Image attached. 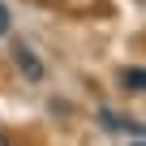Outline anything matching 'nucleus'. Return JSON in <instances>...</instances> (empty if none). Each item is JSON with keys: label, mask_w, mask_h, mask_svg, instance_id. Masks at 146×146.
Masks as SVG:
<instances>
[{"label": "nucleus", "mask_w": 146, "mask_h": 146, "mask_svg": "<svg viewBox=\"0 0 146 146\" xmlns=\"http://www.w3.org/2000/svg\"><path fill=\"white\" fill-rule=\"evenodd\" d=\"M0 35H9V9L0 5Z\"/></svg>", "instance_id": "obj_4"}, {"label": "nucleus", "mask_w": 146, "mask_h": 146, "mask_svg": "<svg viewBox=\"0 0 146 146\" xmlns=\"http://www.w3.org/2000/svg\"><path fill=\"white\" fill-rule=\"evenodd\" d=\"M99 125L103 129H112V133H133V137H142V125H137V116H120V112H99Z\"/></svg>", "instance_id": "obj_1"}, {"label": "nucleus", "mask_w": 146, "mask_h": 146, "mask_svg": "<svg viewBox=\"0 0 146 146\" xmlns=\"http://www.w3.org/2000/svg\"><path fill=\"white\" fill-rule=\"evenodd\" d=\"M120 90H125V95H142V90H146V69H142V64H133V69L120 73Z\"/></svg>", "instance_id": "obj_3"}, {"label": "nucleus", "mask_w": 146, "mask_h": 146, "mask_svg": "<svg viewBox=\"0 0 146 146\" xmlns=\"http://www.w3.org/2000/svg\"><path fill=\"white\" fill-rule=\"evenodd\" d=\"M13 60H17V69L26 73L30 82H39V78H43V64H39V56H35L26 43H13Z\"/></svg>", "instance_id": "obj_2"}, {"label": "nucleus", "mask_w": 146, "mask_h": 146, "mask_svg": "<svg viewBox=\"0 0 146 146\" xmlns=\"http://www.w3.org/2000/svg\"><path fill=\"white\" fill-rule=\"evenodd\" d=\"M133 146H142V137H133Z\"/></svg>", "instance_id": "obj_6"}, {"label": "nucleus", "mask_w": 146, "mask_h": 146, "mask_svg": "<svg viewBox=\"0 0 146 146\" xmlns=\"http://www.w3.org/2000/svg\"><path fill=\"white\" fill-rule=\"evenodd\" d=\"M0 146H13V142H9V137H5V133H0Z\"/></svg>", "instance_id": "obj_5"}]
</instances>
